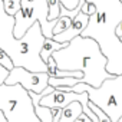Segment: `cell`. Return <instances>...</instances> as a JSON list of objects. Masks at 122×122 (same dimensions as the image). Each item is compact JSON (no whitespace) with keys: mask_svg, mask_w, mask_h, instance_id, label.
<instances>
[{"mask_svg":"<svg viewBox=\"0 0 122 122\" xmlns=\"http://www.w3.org/2000/svg\"><path fill=\"white\" fill-rule=\"evenodd\" d=\"M96 6V13L89 17V23L82 32L85 37H93L103 55L108 57L106 71L116 76L122 75V39L116 35V27L122 22L121 0H86Z\"/></svg>","mask_w":122,"mask_h":122,"instance_id":"obj_1","label":"cell"},{"mask_svg":"<svg viewBox=\"0 0 122 122\" xmlns=\"http://www.w3.org/2000/svg\"><path fill=\"white\" fill-rule=\"evenodd\" d=\"M62 71H81L85 82L93 88H99L102 82L113 75L106 71L108 57L101 50L99 43L93 37H85L82 35L72 39L65 47L56 50L52 55Z\"/></svg>","mask_w":122,"mask_h":122,"instance_id":"obj_2","label":"cell"},{"mask_svg":"<svg viewBox=\"0 0 122 122\" xmlns=\"http://www.w3.org/2000/svg\"><path fill=\"white\" fill-rule=\"evenodd\" d=\"M15 25V16L5 10V3L0 0V47L12 57L15 66H22L32 72H47V63L40 56L45 42L40 23L36 22L20 39L13 33Z\"/></svg>","mask_w":122,"mask_h":122,"instance_id":"obj_3","label":"cell"},{"mask_svg":"<svg viewBox=\"0 0 122 122\" xmlns=\"http://www.w3.org/2000/svg\"><path fill=\"white\" fill-rule=\"evenodd\" d=\"M59 89L78 93L88 92L89 101L103 109L112 122H118L122 116V75L105 79L99 88H93L85 82H78L73 86H63Z\"/></svg>","mask_w":122,"mask_h":122,"instance_id":"obj_4","label":"cell"},{"mask_svg":"<svg viewBox=\"0 0 122 122\" xmlns=\"http://www.w3.org/2000/svg\"><path fill=\"white\" fill-rule=\"evenodd\" d=\"M0 111L7 122H42L36 115L29 91L20 83L0 85Z\"/></svg>","mask_w":122,"mask_h":122,"instance_id":"obj_5","label":"cell"},{"mask_svg":"<svg viewBox=\"0 0 122 122\" xmlns=\"http://www.w3.org/2000/svg\"><path fill=\"white\" fill-rule=\"evenodd\" d=\"M49 78L50 76L47 72H32L22 66H15L10 71L5 83H7V85L20 83L27 91L42 93L49 86Z\"/></svg>","mask_w":122,"mask_h":122,"instance_id":"obj_6","label":"cell"},{"mask_svg":"<svg viewBox=\"0 0 122 122\" xmlns=\"http://www.w3.org/2000/svg\"><path fill=\"white\" fill-rule=\"evenodd\" d=\"M89 15L83 13L82 10L72 19L69 27L66 30H63L62 33H57V35H53V39L57 40V42H62V43H69L72 39H75L76 36L82 35V32L85 30V27L88 26L89 23Z\"/></svg>","mask_w":122,"mask_h":122,"instance_id":"obj_7","label":"cell"},{"mask_svg":"<svg viewBox=\"0 0 122 122\" xmlns=\"http://www.w3.org/2000/svg\"><path fill=\"white\" fill-rule=\"evenodd\" d=\"M32 99H33L36 115L39 116V119L42 122H57L60 119V115H62V109L63 108H49V106L42 105L36 98H32Z\"/></svg>","mask_w":122,"mask_h":122,"instance_id":"obj_8","label":"cell"},{"mask_svg":"<svg viewBox=\"0 0 122 122\" xmlns=\"http://www.w3.org/2000/svg\"><path fill=\"white\" fill-rule=\"evenodd\" d=\"M83 113V106L81 102H72L62 109V115L57 122H75L76 118Z\"/></svg>","mask_w":122,"mask_h":122,"instance_id":"obj_9","label":"cell"},{"mask_svg":"<svg viewBox=\"0 0 122 122\" xmlns=\"http://www.w3.org/2000/svg\"><path fill=\"white\" fill-rule=\"evenodd\" d=\"M66 45H68V43L57 42V40H55L53 37H45V42H43V45H42V50H40V56H42V59L47 63L49 57H50L56 50L65 47Z\"/></svg>","mask_w":122,"mask_h":122,"instance_id":"obj_10","label":"cell"},{"mask_svg":"<svg viewBox=\"0 0 122 122\" xmlns=\"http://www.w3.org/2000/svg\"><path fill=\"white\" fill-rule=\"evenodd\" d=\"M78 82H79V79L72 78V76H66V78H53V76H50L49 78V85L53 86L55 89L63 88V86H73Z\"/></svg>","mask_w":122,"mask_h":122,"instance_id":"obj_11","label":"cell"},{"mask_svg":"<svg viewBox=\"0 0 122 122\" xmlns=\"http://www.w3.org/2000/svg\"><path fill=\"white\" fill-rule=\"evenodd\" d=\"M72 19H73V17H71V16H68V15H60V16L57 17V22H56L55 27H53V35L62 33L63 30H66V29L69 27Z\"/></svg>","mask_w":122,"mask_h":122,"instance_id":"obj_12","label":"cell"},{"mask_svg":"<svg viewBox=\"0 0 122 122\" xmlns=\"http://www.w3.org/2000/svg\"><path fill=\"white\" fill-rule=\"evenodd\" d=\"M60 0H47V6H49V20H56L60 16Z\"/></svg>","mask_w":122,"mask_h":122,"instance_id":"obj_13","label":"cell"},{"mask_svg":"<svg viewBox=\"0 0 122 122\" xmlns=\"http://www.w3.org/2000/svg\"><path fill=\"white\" fill-rule=\"evenodd\" d=\"M3 3H5V10L12 16H15L22 7V0H3Z\"/></svg>","mask_w":122,"mask_h":122,"instance_id":"obj_14","label":"cell"},{"mask_svg":"<svg viewBox=\"0 0 122 122\" xmlns=\"http://www.w3.org/2000/svg\"><path fill=\"white\" fill-rule=\"evenodd\" d=\"M88 106H89V108H91V109L95 112V115L98 116L99 122H112V121H111V118H109V116L105 113V111H103V109H101V108H99L98 105H95L93 102H91V101H89Z\"/></svg>","mask_w":122,"mask_h":122,"instance_id":"obj_15","label":"cell"},{"mask_svg":"<svg viewBox=\"0 0 122 122\" xmlns=\"http://www.w3.org/2000/svg\"><path fill=\"white\" fill-rule=\"evenodd\" d=\"M0 63H2L5 68H7L9 71H12L13 68H15V63H13V60H12V57L0 47Z\"/></svg>","mask_w":122,"mask_h":122,"instance_id":"obj_16","label":"cell"},{"mask_svg":"<svg viewBox=\"0 0 122 122\" xmlns=\"http://www.w3.org/2000/svg\"><path fill=\"white\" fill-rule=\"evenodd\" d=\"M81 10H82L83 13H86V15L92 16V15H95V13H96V6H95L93 3H91V2H85V3L81 6Z\"/></svg>","mask_w":122,"mask_h":122,"instance_id":"obj_17","label":"cell"},{"mask_svg":"<svg viewBox=\"0 0 122 122\" xmlns=\"http://www.w3.org/2000/svg\"><path fill=\"white\" fill-rule=\"evenodd\" d=\"M9 73H10V71H9L7 68H5L2 63H0V85H3V83L6 82Z\"/></svg>","mask_w":122,"mask_h":122,"instance_id":"obj_18","label":"cell"},{"mask_svg":"<svg viewBox=\"0 0 122 122\" xmlns=\"http://www.w3.org/2000/svg\"><path fill=\"white\" fill-rule=\"evenodd\" d=\"M75 122H93V121H92L86 113H81V115L76 118V121H75Z\"/></svg>","mask_w":122,"mask_h":122,"instance_id":"obj_19","label":"cell"},{"mask_svg":"<svg viewBox=\"0 0 122 122\" xmlns=\"http://www.w3.org/2000/svg\"><path fill=\"white\" fill-rule=\"evenodd\" d=\"M116 35L122 39V22H121V23L118 25V27H116Z\"/></svg>","mask_w":122,"mask_h":122,"instance_id":"obj_20","label":"cell"},{"mask_svg":"<svg viewBox=\"0 0 122 122\" xmlns=\"http://www.w3.org/2000/svg\"><path fill=\"white\" fill-rule=\"evenodd\" d=\"M0 122H7V118L5 116V113L0 111Z\"/></svg>","mask_w":122,"mask_h":122,"instance_id":"obj_21","label":"cell"},{"mask_svg":"<svg viewBox=\"0 0 122 122\" xmlns=\"http://www.w3.org/2000/svg\"><path fill=\"white\" fill-rule=\"evenodd\" d=\"M85 2H86V0H81V3H79V6H82V5H83Z\"/></svg>","mask_w":122,"mask_h":122,"instance_id":"obj_22","label":"cell"}]
</instances>
